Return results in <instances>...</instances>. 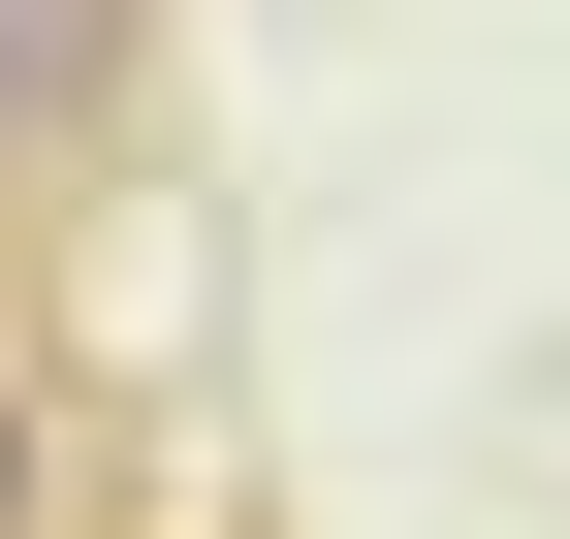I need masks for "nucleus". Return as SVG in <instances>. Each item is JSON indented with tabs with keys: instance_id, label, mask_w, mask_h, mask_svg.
Returning <instances> with one entry per match:
<instances>
[{
	"instance_id": "1",
	"label": "nucleus",
	"mask_w": 570,
	"mask_h": 539,
	"mask_svg": "<svg viewBox=\"0 0 570 539\" xmlns=\"http://www.w3.org/2000/svg\"><path fill=\"white\" fill-rule=\"evenodd\" d=\"M127 127H159V0H0V223L127 190Z\"/></svg>"
},
{
	"instance_id": "2",
	"label": "nucleus",
	"mask_w": 570,
	"mask_h": 539,
	"mask_svg": "<svg viewBox=\"0 0 570 539\" xmlns=\"http://www.w3.org/2000/svg\"><path fill=\"white\" fill-rule=\"evenodd\" d=\"M0 539H63V381L0 350Z\"/></svg>"
}]
</instances>
